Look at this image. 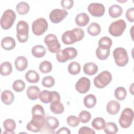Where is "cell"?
<instances>
[{
  "mask_svg": "<svg viewBox=\"0 0 134 134\" xmlns=\"http://www.w3.org/2000/svg\"><path fill=\"white\" fill-rule=\"evenodd\" d=\"M57 133H65V134H70L71 133V132L69 130V129H68L66 127H62L61 128H60L57 132Z\"/></svg>",
  "mask_w": 134,
  "mask_h": 134,
  "instance_id": "obj_48",
  "label": "cell"
},
{
  "mask_svg": "<svg viewBox=\"0 0 134 134\" xmlns=\"http://www.w3.org/2000/svg\"><path fill=\"white\" fill-rule=\"evenodd\" d=\"M126 17L127 20L131 23L134 21V8L131 7L128 8L126 13Z\"/></svg>",
  "mask_w": 134,
  "mask_h": 134,
  "instance_id": "obj_45",
  "label": "cell"
},
{
  "mask_svg": "<svg viewBox=\"0 0 134 134\" xmlns=\"http://www.w3.org/2000/svg\"><path fill=\"white\" fill-rule=\"evenodd\" d=\"M83 71L88 75H93L98 71V66L93 62H87L83 66Z\"/></svg>",
  "mask_w": 134,
  "mask_h": 134,
  "instance_id": "obj_24",
  "label": "cell"
},
{
  "mask_svg": "<svg viewBox=\"0 0 134 134\" xmlns=\"http://www.w3.org/2000/svg\"><path fill=\"white\" fill-rule=\"evenodd\" d=\"M110 54V49H104L98 47L96 50V55L98 59L104 60L107 59Z\"/></svg>",
  "mask_w": 134,
  "mask_h": 134,
  "instance_id": "obj_33",
  "label": "cell"
},
{
  "mask_svg": "<svg viewBox=\"0 0 134 134\" xmlns=\"http://www.w3.org/2000/svg\"><path fill=\"white\" fill-rule=\"evenodd\" d=\"M59 126L57 118L53 116H48L44 119V126L49 130H54Z\"/></svg>",
  "mask_w": 134,
  "mask_h": 134,
  "instance_id": "obj_17",
  "label": "cell"
},
{
  "mask_svg": "<svg viewBox=\"0 0 134 134\" xmlns=\"http://www.w3.org/2000/svg\"><path fill=\"white\" fill-rule=\"evenodd\" d=\"M126 28V23L123 19H118L111 23L108 31L109 34L114 37H119L124 32Z\"/></svg>",
  "mask_w": 134,
  "mask_h": 134,
  "instance_id": "obj_9",
  "label": "cell"
},
{
  "mask_svg": "<svg viewBox=\"0 0 134 134\" xmlns=\"http://www.w3.org/2000/svg\"><path fill=\"white\" fill-rule=\"evenodd\" d=\"M17 38L21 43L26 42L29 37V26L24 20H20L17 25Z\"/></svg>",
  "mask_w": 134,
  "mask_h": 134,
  "instance_id": "obj_5",
  "label": "cell"
},
{
  "mask_svg": "<svg viewBox=\"0 0 134 134\" xmlns=\"http://www.w3.org/2000/svg\"><path fill=\"white\" fill-rule=\"evenodd\" d=\"M26 80L30 83H36L40 79V76L38 72L35 70H30L28 71L25 74Z\"/></svg>",
  "mask_w": 134,
  "mask_h": 134,
  "instance_id": "obj_27",
  "label": "cell"
},
{
  "mask_svg": "<svg viewBox=\"0 0 134 134\" xmlns=\"http://www.w3.org/2000/svg\"><path fill=\"white\" fill-rule=\"evenodd\" d=\"M31 53L35 57L40 58L46 54V49L43 46L38 44L32 47L31 49Z\"/></svg>",
  "mask_w": 134,
  "mask_h": 134,
  "instance_id": "obj_28",
  "label": "cell"
},
{
  "mask_svg": "<svg viewBox=\"0 0 134 134\" xmlns=\"http://www.w3.org/2000/svg\"><path fill=\"white\" fill-rule=\"evenodd\" d=\"M113 54L115 62L118 66H124L128 63L129 57L125 49L121 47L117 48L114 50Z\"/></svg>",
  "mask_w": 134,
  "mask_h": 134,
  "instance_id": "obj_6",
  "label": "cell"
},
{
  "mask_svg": "<svg viewBox=\"0 0 134 134\" xmlns=\"http://www.w3.org/2000/svg\"><path fill=\"white\" fill-rule=\"evenodd\" d=\"M84 36V30L80 28H75L72 30L65 31L62 35V42L65 44H71L81 40Z\"/></svg>",
  "mask_w": 134,
  "mask_h": 134,
  "instance_id": "obj_1",
  "label": "cell"
},
{
  "mask_svg": "<svg viewBox=\"0 0 134 134\" xmlns=\"http://www.w3.org/2000/svg\"><path fill=\"white\" fill-rule=\"evenodd\" d=\"M90 80L86 77H81L75 84L76 90L81 94H84L87 92L90 88Z\"/></svg>",
  "mask_w": 134,
  "mask_h": 134,
  "instance_id": "obj_15",
  "label": "cell"
},
{
  "mask_svg": "<svg viewBox=\"0 0 134 134\" xmlns=\"http://www.w3.org/2000/svg\"><path fill=\"white\" fill-rule=\"evenodd\" d=\"M79 119L82 123H86L91 119V113L86 110H82L79 115Z\"/></svg>",
  "mask_w": 134,
  "mask_h": 134,
  "instance_id": "obj_42",
  "label": "cell"
},
{
  "mask_svg": "<svg viewBox=\"0 0 134 134\" xmlns=\"http://www.w3.org/2000/svg\"><path fill=\"white\" fill-rule=\"evenodd\" d=\"M32 116H42L44 117L45 112L43 107L39 104H36L34 106L31 110Z\"/></svg>",
  "mask_w": 134,
  "mask_h": 134,
  "instance_id": "obj_40",
  "label": "cell"
},
{
  "mask_svg": "<svg viewBox=\"0 0 134 134\" xmlns=\"http://www.w3.org/2000/svg\"><path fill=\"white\" fill-rule=\"evenodd\" d=\"M17 12L20 15H25L27 14L30 9L29 4L25 2H19L16 6Z\"/></svg>",
  "mask_w": 134,
  "mask_h": 134,
  "instance_id": "obj_32",
  "label": "cell"
},
{
  "mask_svg": "<svg viewBox=\"0 0 134 134\" xmlns=\"http://www.w3.org/2000/svg\"><path fill=\"white\" fill-rule=\"evenodd\" d=\"M44 117L42 116H32L31 120L27 125V129L34 132L40 131L44 126Z\"/></svg>",
  "mask_w": 134,
  "mask_h": 134,
  "instance_id": "obj_7",
  "label": "cell"
},
{
  "mask_svg": "<svg viewBox=\"0 0 134 134\" xmlns=\"http://www.w3.org/2000/svg\"><path fill=\"white\" fill-rule=\"evenodd\" d=\"M106 125L105 120L101 117H96L94 118L92 122V127L97 130H100L103 129Z\"/></svg>",
  "mask_w": 134,
  "mask_h": 134,
  "instance_id": "obj_34",
  "label": "cell"
},
{
  "mask_svg": "<svg viewBox=\"0 0 134 134\" xmlns=\"http://www.w3.org/2000/svg\"><path fill=\"white\" fill-rule=\"evenodd\" d=\"M41 84L45 87H51L54 85L55 80L52 76H47L43 78Z\"/></svg>",
  "mask_w": 134,
  "mask_h": 134,
  "instance_id": "obj_43",
  "label": "cell"
},
{
  "mask_svg": "<svg viewBox=\"0 0 134 134\" xmlns=\"http://www.w3.org/2000/svg\"><path fill=\"white\" fill-rule=\"evenodd\" d=\"M48 24L44 18H39L35 20L32 24V32L36 36L43 34L48 29Z\"/></svg>",
  "mask_w": 134,
  "mask_h": 134,
  "instance_id": "obj_11",
  "label": "cell"
},
{
  "mask_svg": "<svg viewBox=\"0 0 134 134\" xmlns=\"http://www.w3.org/2000/svg\"><path fill=\"white\" fill-rule=\"evenodd\" d=\"M115 97L118 100H123L125 99L127 96L126 90L121 86L118 87L116 88L114 92Z\"/></svg>",
  "mask_w": 134,
  "mask_h": 134,
  "instance_id": "obj_37",
  "label": "cell"
},
{
  "mask_svg": "<svg viewBox=\"0 0 134 134\" xmlns=\"http://www.w3.org/2000/svg\"><path fill=\"white\" fill-rule=\"evenodd\" d=\"M87 30L90 35L96 36L100 34L101 31V27L98 23H92L88 26Z\"/></svg>",
  "mask_w": 134,
  "mask_h": 134,
  "instance_id": "obj_30",
  "label": "cell"
},
{
  "mask_svg": "<svg viewBox=\"0 0 134 134\" xmlns=\"http://www.w3.org/2000/svg\"><path fill=\"white\" fill-rule=\"evenodd\" d=\"M68 15V13L65 9H54L49 14L50 21L54 24H58L63 20Z\"/></svg>",
  "mask_w": 134,
  "mask_h": 134,
  "instance_id": "obj_13",
  "label": "cell"
},
{
  "mask_svg": "<svg viewBox=\"0 0 134 134\" xmlns=\"http://www.w3.org/2000/svg\"><path fill=\"white\" fill-rule=\"evenodd\" d=\"M111 80V74L108 71H104L94 78V84L96 88H103L110 83Z\"/></svg>",
  "mask_w": 134,
  "mask_h": 134,
  "instance_id": "obj_4",
  "label": "cell"
},
{
  "mask_svg": "<svg viewBox=\"0 0 134 134\" xmlns=\"http://www.w3.org/2000/svg\"><path fill=\"white\" fill-rule=\"evenodd\" d=\"M50 108L51 111L54 114H61L64 111V106L60 102V100L54 101L51 103Z\"/></svg>",
  "mask_w": 134,
  "mask_h": 134,
  "instance_id": "obj_26",
  "label": "cell"
},
{
  "mask_svg": "<svg viewBox=\"0 0 134 134\" xmlns=\"http://www.w3.org/2000/svg\"><path fill=\"white\" fill-rule=\"evenodd\" d=\"M68 70L70 74L76 75L81 71V65L78 62L73 61L69 64Z\"/></svg>",
  "mask_w": 134,
  "mask_h": 134,
  "instance_id": "obj_35",
  "label": "cell"
},
{
  "mask_svg": "<svg viewBox=\"0 0 134 134\" xmlns=\"http://www.w3.org/2000/svg\"><path fill=\"white\" fill-rule=\"evenodd\" d=\"M90 21V18L88 15L85 13L78 14L75 19L76 24L80 27L85 26L88 24Z\"/></svg>",
  "mask_w": 134,
  "mask_h": 134,
  "instance_id": "obj_23",
  "label": "cell"
},
{
  "mask_svg": "<svg viewBox=\"0 0 134 134\" xmlns=\"http://www.w3.org/2000/svg\"><path fill=\"white\" fill-rule=\"evenodd\" d=\"M97 102L96 97L93 94H88L84 98V104L88 108H93Z\"/></svg>",
  "mask_w": 134,
  "mask_h": 134,
  "instance_id": "obj_31",
  "label": "cell"
},
{
  "mask_svg": "<svg viewBox=\"0 0 134 134\" xmlns=\"http://www.w3.org/2000/svg\"><path fill=\"white\" fill-rule=\"evenodd\" d=\"M61 6L66 9H70L73 6L74 2L73 0H62L61 1Z\"/></svg>",
  "mask_w": 134,
  "mask_h": 134,
  "instance_id": "obj_46",
  "label": "cell"
},
{
  "mask_svg": "<svg viewBox=\"0 0 134 134\" xmlns=\"http://www.w3.org/2000/svg\"><path fill=\"white\" fill-rule=\"evenodd\" d=\"M77 55L76 49L73 47L65 48L60 50L56 54V58L58 62L64 63L70 60H73Z\"/></svg>",
  "mask_w": 134,
  "mask_h": 134,
  "instance_id": "obj_2",
  "label": "cell"
},
{
  "mask_svg": "<svg viewBox=\"0 0 134 134\" xmlns=\"http://www.w3.org/2000/svg\"><path fill=\"white\" fill-rule=\"evenodd\" d=\"M16 17V15L14 10L10 9H6L1 18V27L5 30L10 28L15 21Z\"/></svg>",
  "mask_w": 134,
  "mask_h": 134,
  "instance_id": "obj_3",
  "label": "cell"
},
{
  "mask_svg": "<svg viewBox=\"0 0 134 134\" xmlns=\"http://www.w3.org/2000/svg\"><path fill=\"white\" fill-rule=\"evenodd\" d=\"M13 67L8 61H5L1 63L0 66V73L3 76L9 75L12 72Z\"/></svg>",
  "mask_w": 134,
  "mask_h": 134,
  "instance_id": "obj_29",
  "label": "cell"
},
{
  "mask_svg": "<svg viewBox=\"0 0 134 134\" xmlns=\"http://www.w3.org/2000/svg\"><path fill=\"white\" fill-rule=\"evenodd\" d=\"M122 8L120 6L116 4L111 5L108 9L109 15L114 18L120 17L122 13Z\"/></svg>",
  "mask_w": 134,
  "mask_h": 134,
  "instance_id": "obj_25",
  "label": "cell"
},
{
  "mask_svg": "<svg viewBox=\"0 0 134 134\" xmlns=\"http://www.w3.org/2000/svg\"><path fill=\"white\" fill-rule=\"evenodd\" d=\"M1 46L6 50H11L16 46L15 40L11 37H5L1 41Z\"/></svg>",
  "mask_w": 134,
  "mask_h": 134,
  "instance_id": "obj_18",
  "label": "cell"
},
{
  "mask_svg": "<svg viewBox=\"0 0 134 134\" xmlns=\"http://www.w3.org/2000/svg\"><path fill=\"white\" fill-rule=\"evenodd\" d=\"M89 13L94 17H101L104 14L105 8L103 4L98 3H92L87 7Z\"/></svg>",
  "mask_w": 134,
  "mask_h": 134,
  "instance_id": "obj_14",
  "label": "cell"
},
{
  "mask_svg": "<svg viewBox=\"0 0 134 134\" xmlns=\"http://www.w3.org/2000/svg\"><path fill=\"white\" fill-rule=\"evenodd\" d=\"M15 98L14 94L10 90H5L1 94L2 102L6 105H10Z\"/></svg>",
  "mask_w": 134,
  "mask_h": 134,
  "instance_id": "obj_19",
  "label": "cell"
},
{
  "mask_svg": "<svg viewBox=\"0 0 134 134\" xmlns=\"http://www.w3.org/2000/svg\"><path fill=\"white\" fill-rule=\"evenodd\" d=\"M133 119V111L130 108H125L119 117V123L123 128H129L132 122Z\"/></svg>",
  "mask_w": 134,
  "mask_h": 134,
  "instance_id": "obj_8",
  "label": "cell"
},
{
  "mask_svg": "<svg viewBox=\"0 0 134 134\" xmlns=\"http://www.w3.org/2000/svg\"><path fill=\"white\" fill-rule=\"evenodd\" d=\"M120 109V105L119 103L115 100L109 101L106 106V110L108 114L110 115H116L118 113Z\"/></svg>",
  "mask_w": 134,
  "mask_h": 134,
  "instance_id": "obj_16",
  "label": "cell"
},
{
  "mask_svg": "<svg viewBox=\"0 0 134 134\" xmlns=\"http://www.w3.org/2000/svg\"><path fill=\"white\" fill-rule=\"evenodd\" d=\"M103 129L104 131L107 134H115L118 130V128L116 124L113 122H108L106 123Z\"/></svg>",
  "mask_w": 134,
  "mask_h": 134,
  "instance_id": "obj_36",
  "label": "cell"
},
{
  "mask_svg": "<svg viewBox=\"0 0 134 134\" xmlns=\"http://www.w3.org/2000/svg\"><path fill=\"white\" fill-rule=\"evenodd\" d=\"M28 60L24 56L18 57L15 60V65L16 69L18 71H23L28 66Z\"/></svg>",
  "mask_w": 134,
  "mask_h": 134,
  "instance_id": "obj_20",
  "label": "cell"
},
{
  "mask_svg": "<svg viewBox=\"0 0 134 134\" xmlns=\"http://www.w3.org/2000/svg\"><path fill=\"white\" fill-rule=\"evenodd\" d=\"M52 65L51 63L49 61H43L39 65V70L43 73H48L51 71Z\"/></svg>",
  "mask_w": 134,
  "mask_h": 134,
  "instance_id": "obj_39",
  "label": "cell"
},
{
  "mask_svg": "<svg viewBox=\"0 0 134 134\" xmlns=\"http://www.w3.org/2000/svg\"><path fill=\"white\" fill-rule=\"evenodd\" d=\"M40 101L44 104H48L54 101L60 100V95L57 91L43 90L40 92L39 97Z\"/></svg>",
  "mask_w": 134,
  "mask_h": 134,
  "instance_id": "obj_12",
  "label": "cell"
},
{
  "mask_svg": "<svg viewBox=\"0 0 134 134\" xmlns=\"http://www.w3.org/2000/svg\"><path fill=\"white\" fill-rule=\"evenodd\" d=\"M3 127L5 129V131L3 132V133L14 134V130L15 129L16 125L14 120L12 119H7L3 122Z\"/></svg>",
  "mask_w": 134,
  "mask_h": 134,
  "instance_id": "obj_22",
  "label": "cell"
},
{
  "mask_svg": "<svg viewBox=\"0 0 134 134\" xmlns=\"http://www.w3.org/2000/svg\"><path fill=\"white\" fill-rule=\"evenodd\" d=\"M78 133L79 134H82V133H91V134H95V131L92 129L91 128L86 127V126H84V127H82L79 130Z\"/></svg>",
  "mask_w": 134,
  "mask_h": 134,
  "instance_id": "obj_47",
  "label": "cell"
},
{
  "mask_svg": "<svg viewBox=\"0 0 134 134\" xmlns=\"http://www.w3.org/2000/svg\"><path fill=\"white\" fill-rule=\"evenodd\" d=\"M112 43V40L110 38L103 37L98 41V47L104 49H110Z\"/></svg>",
  "mask_w": 134,
  "mask_h": 134,
  "instance_id": "obj_38",
  "label": "cell"
},
{
  "mask_svg": "<svg viewBox=\"0 0 134 134\" xmlns=\"http://www.w3.org/2000/svg\"><path fill=\"white\" fill-rule=\"evenodd\" d=\"M25 82L21 80H17L13 84V88L16 92H22L25 88Z\"/></svg>",
  "mask_w": 134,
  "mask_h": 134,
  "instance_id": "obj_41",
  "label": "cell"
},
{
  "mask_svg": "<svg viewBox=\"0 0 134 134\" xmlns=\"http://www.w3.org/2000/svg\"><path fill=\"white\" fill-rule=\"evenodd\" d=\"M27 95L31 100H36L39 98L40 93V88L37 86H30L27 90Z\"/></svg>",
  "mask_w": 134,
  "mask_h": 134,
  "instance_id": "obj_21",
  "label": "cell"
},
{
  "mask_svg": "<svg viewBox=\"0 0 134 134\" xmlns=\"http://www.w3.org/2000/svg\"><path fill=\"white\" fill-rule=\"evenodd\" d=\"M44 42L47 45L48 50L51 53H57L61 49V44L57 36L54 34L47 35L44 37Z\"/></svg>",
  "mask_w": 134,
  "mask_h": 134,
  "instance_id": "obj_10",
  "label": "cell"
},
{
  "mask_svg": "<svg viewBox=\"0 0 134 134\" xmlns=\"http://www.w3.org/2000/svg\"><path fill=\"white\" fill-rule=\"evenodd\" d=\"M66 121L68 125L71 127H77L80 123L79 118L74 115L69 116L66 119Z\"/></svg>",
  "mask_w": 134,
  "mask_h": 134,
  "instance_id": "obj_44",
  "label": "cell"
}]
</instances>
